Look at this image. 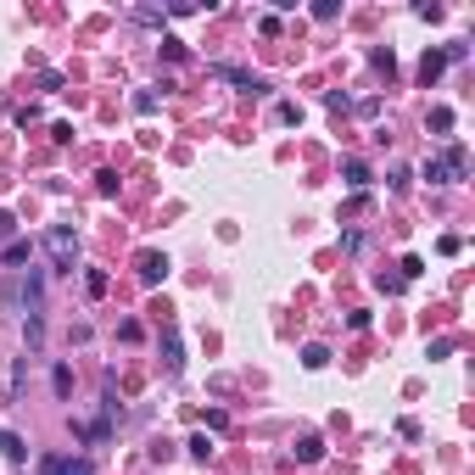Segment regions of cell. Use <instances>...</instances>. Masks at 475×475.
Wrapping results in <instances>:
<instances>
[{
  "label": "cell",
  "instance_id": "21",
  "mask_svg": "<svg viewBox=\"0 0 475 475\" xmlns=\"http://www.w3.org/2000/svg\"><path fill=\"white\" fill-rule=\"evenodd\" d=\"M163 56H168V62H185L190 51H185V39H163Z\"/></svg>",
  "mask_w": 475,
  "mask_h": 475
},
{
  "label": "cell",
  "instance_id": "13",
  "mask_svg": "<svg viewBox=\"0 0 475 475\" xmlns=\"http://www.w3.org/2000/svg\"><path fill=\"white\" fill-rule=\"evenodd\" d=\"M302 364H307V369H325V364H330V352H325L319 341H307V347H302Z\"/></svg>",
  "mask_w": 475,
  "mask_h": 475
},
{
  "label": "cell",
  "instance_id": "22",
  "mask_svg": "<svg viewBox=\"0 0 475 475\" xmlns=\"http://www.w3.org/2000/svg\"><path fill=\"white\" fill-rule=\"evenodd\" d=\"M374 73H386V78H392V73H397V56H392V51H374Z\"/></svg>",
  "mask_w": 475,
  "mask_h": 475
},
{
  "label": "cell",
  "instance_id": "7",
  "mask_svg": "<svg viewBox=\"0 0 475 475\" xmlns=\"http://www.w3.org/2000/svg\"><path fill=\"white\" fill-rule=\"evenodd\" d=\"M291 453H297L302 464H319V459H325V441H319L313 431H307V436H297V447H291Z\"/></svg>",
  "mask_w": 475,
  "mask_h": 475
},
{
  "label": "cell",
  "instance_id": "1",
  "mask_svg": "<svg viewBox=\"0 0 475 475\" xmlns=\"http://www.w3.org/2000/svg\"><path fill=\"white\" fill-rule=\"evenodd\" d=\"M419 173H425L431 185H459V179L470 173V151H464V145L453 140L447 151H436V157H425V168H419Z\"/></svg>",
  "mask_w": 475,
  "mask_h": 475
},
{
  "label": "cell",
  "instance_id": "23",
  "mask_svg": "<svg viewBox=\"0 0 475 475\" xmlns=\"http://www.w3.org/2000/svg\"><path fill=\"white\" fill-rule=\"evenodd\" d=\"M96 185H101V196H118V173H112V168L96 173Z\"/></svg>",
  "mask_w": 475,
  "mask_h": 475
},
{
  "label": "cell",
  "instance_id": "11",
  "mask_svg": "<svg viewBox=\"0 0 475 475\" xmlns=\"http://www.w3.org/2000/svg\"><path fill=\"white\" fill-rule=\"evenodd\" d=\"M347 185H352V190H364V185H369V163H358V157H347Z\"/></svg>",
  "mask_w": 475,
  "mask_h": 475
},
{
  "label": "cell",
  "instance_id": "10",
  "mask_svg": "<svg viewBox=\"0 0 475 475\" xmlns=\"http://www.w3.org/2000/svg\"><path fill=\"white\" fill-rule=\"evenodd\" d=\"M431 135H453V106H431Z\"/></svg>",
  "mask_w": 475,
  "mask_h": 475
},
{
  "label": "cell",
  "instance_id": "20",
  "mask_svg": "<svg viewBox=\"0 0 475 475\" xmlns=\"http://www.w3.org/2000/svg\"><path fill=\"white\" fill-rule=\"evenodd\" d=\"M313 17H319V23H336L341 6H336V0H319V6H313Z\"/></svg>",
  "mask_w": 475,
  "mask_h": 475
},
{
  "label": "cell",
  "instance_id": "8",
  "mask_svg": "<svg viewBox=\"0 0 475 475\" xmlns=\"http://www.w3.org/2000/svg\"><path fill=\"white\" fill-rule=\"evenodd\" d=\"M0 453H6L11 464H23V459H29V441L17 436V431H0Z\"/></svg>",
  "mask_w": 475,
  "mask_h": 475
},
{
  "label": "cell",
  "instance_id": "15",
  "mask_svg": "<svg viewBox=\"0 0 475 475\" xmlns=\"http://www.w3.org/2000/svg\"><path fill=\"white\" fill-rule=\"evenodd\" d=\"M163 352H168V374H179V369H185V358H179V336H168V341H163Z\"/></svg>",
  "mask_w": 475,
  "mask_h": 475
},
{
  "label": "cell",
  "instance_id": "18",
  "mask_svg": "<svg viewBox=\"0 0 475 475\" xmlns=\"http://www.w3.org/2000/svg\"><path fill=\"white\" fill-rule=\"evenodd\" d=\"M6 263H11V269L29 263V240H11V246H6Z\"/></svg>",
  "mask_w": 475,
  "mask_h": 475
},
{
  "label": "cell",
  "instance_id": "19",
  "mask_svg": "<svg viewBox=\"0 0 475 475\" xmlns=\"http://www.w3.org/2000/svg\"><path fill=\"white\" fill-rule=\"evenodd\" d=\"M397 274H403V285H408V280H419V274H425V263H419V257H403V263H397Z\"/></svg>",
  "mask_w": 475,
  "mask_h": 475
},
{
  "label": "cell",
  "instance_id": "9",
  "mask_svg": "<svg viewBox=\"0 0 475 475\" xmlns=\"http://www.w3.org/2000/svg\"><path fill=\"white\" fill-rule=\"evenodd\" d=\"M441 68H447V56H441V51H425V62H419V78H425V84H436Z\"/></svg>",
  "mask_w": 475,
  "mask_h": 475
},
{
  "label": "cell",
  "instance_id": "16",
  "mask_svg": "<svg viewBox=\"0 0 475 475\" xmlns=\"http://www.w3.org/2000/svg\"><path fill=\"white\" fill-rule=\"evenodd\" d=\"M84 291H90V297H106V274L90 269V274H84Z\"/></svg>",
  "mask_w": 475,
  "mask_h": 475
},
{
  "label": "cell",
  "instance_id": "2",
  "mask_svg": "<svg viewBox=\"0 0 475 475\" xmlns=\"http://www.w3.org/2000/svg\"><path fill=\"white\" fill-rule=\"evenodd\" d=\"M45 252H51V269L56 274H73V263H78V235H73L68 224H51L45 230Z\"/></svg>",
  "mask_w": 475,
  "mask_h": 475
},
{
  "label": "cell",
  "instance_id": "12",
  "mask_svg": "<svg viewBox=\"0 0 475 475\" xmlns=\"http://www.w3.org/2000/svg\"><path fill=\"white\" fill-rule=\"evenodd\" d=\"M23 341H29V352H39V347H45V319H29V325H23Z\"/></svg>",
  "mask_w": 475,
  "mask_h": 475
},
{
  "label": "cell",
  "instance_id": "5",
  "mask_svg": "<svg viewBox=\"0 0 475 475\" xmlns=\"http://www.w3.org/2000/svg\"><path fill=\"white\" fill-rule=\"evenodd\" d=\"M135 274H140V285H163L168 257H163V252H140V257H135Z\"/></svg>",
  "mask_w": 475,
  "mask_h": 475
},
{
  "label": "cell",
  "instance_id": "24",
  "mask_svg": "<svg viewBox=\"0 0 475 475\" xmlns=\"http://www.w3.org/2000/svg\"><path fill=\"white\" fill-rule=\"evenodd\" d=\"M135 112H157V90H135Z\"/></svg>",
  "mask_w": 475,
  "mask_h": 475
},
{
  "label": "cell",
  "instance_id": "14",
  "mask_svg": "<svg viewBox=\"0 0 475 475\" xmlns=\"http://www.w3.org/2000/svg\"><path fill=\"white\" fill-rule=\"evenodd\" d=\"M51 386H56V397H68V392H73V369H68V364L51 369Z\"/></svg>",
  "mask_w": 475,
  "mask_h": 475
},
{
  "label": "cell",
  "instance_id": "17",
  "mask_svg": "<svg viewBox=\"0 0 475 475\" xmlns=\"http://www.w3.org/2000/svg\"><path fill=\"white\" fill-rule=\"evenodd\" d=\"M185 447H190V459H207V453H213V441H207V431H196V436L185 441Z\"/></svg>",
  "mask_w": 475,
  "mask_h": 475
},
{
  "label": "cell",
  "instance_id": "6",
  "mask_svg": "<svg viewBox=\"0 0 475 475\" xmlns=\"http://www.w3.org/2000/svg\"><path fill=\"white\" fill-rule=\"evenodd\" d=\"M230 84H240L246 96H269V78H257V73H246V68H218Z\"/></svg>",
  "mask_w": 475,
  "mask_h": 475
},
{
  "label": "cell",
  "instance_id": "4",
  "mask_svg": "<svg viewBox=\"0 0 475 475\" xmlns=\"http://www.w3.org/2000/svg\"><path fill=\"white\" fill-rule=\"evenodd\" d=\"M17 291H23V307H29V319H45V274H39V269H29Z\"/></svg>",
  "mask_w": 475,
  "mask_h": 475
},
{
  "label": "cell",
  "instance_id": "3",
  "mask_svg": "<svg viewBox=\"0 0 475 475\" xmlns=\"http://www.w3.org/2000/svg\"><path fill=\"white\" fill-rule=\"evenodd\" d=\"M39 475H96L90 459H73V453H45L39 459Z\"/></svg>",
  "mask_w": 475,
  "mask_h": 475
}]
</instances>
